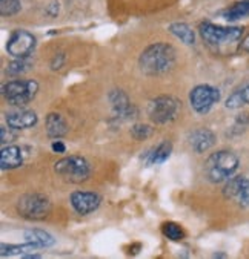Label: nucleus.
<instances>
[{"mask_svg": "<svg viewBox=\"0 0 249 259\" xmlns=\"http://www.w3.org/2000/svg\"><path fill=\"white\" fill-rule=\"evenodd\" d=\"M175 63V49L168 43L149 45L138 59V66L146 75L168 72Z\"/></svg>", "mask_w": 249, "mask_h": 259, "instance_id": "1", "label": "nucleus"}, {"mask_svg": "<svg viewBox=\"0 0 249 259\" xmlns=\"http://www.w3.org/2000/svg\"><path fill=\"white\" fill-rule=\"evenodd\" d=\"M238 169L237 155L229 150H219L212 153L205 164L206 178L211 183H223L229 180Z\"/></svg>", "mask_w": 249, "mask_h": 259, "instance_id": "2", "label": "nucleus"}, {"mask_svg": "<svg viewBox=\"0 0 249 259\" xmlns=\"http://www.w3.org/2000/svg\"><path fill=\"white\" fill-rule=\"evenodd\" d=\"M57 175H60L65 181L73 184H80L86 181L91 175V166L83 157L77 155H69L54 164Z\"/></svg>", "mask_w": 249, "mask_h": 259, "instance_id": "3", "label": "nucleus"}, {"mask_svg": "<svg viewBox=\"0 0 249 259\" xmlns=\"http://www.w3.org/2000/svg\"><path fill=\"white\" fill-rule=\"evenodd\" d=\"M39 83L35 80H13L4 84L2 94L13 106H25L35 97Z\"/></svg>", "mask_w": 249, "mask_h": 259, "instance_id": "4", "label": "nucleus"}, {"mask_svg": "<svg viewBox=\"0 0 249 259\" xmlns=\"http://www.w3.org/2000/svg\"><path fill=\"white\" fill-rule=\"evenodd\" d=\"M51 201L40 193L23 195L17 202V212L26 220H43L51 213Z\"/></svg>", "mask_w": 249, "mask_h": 259, "instance_id": "5", "label": "nucleus"}, {"mask_svg": "<svg viewBox=\"0 0 249 259\" xmlns=\"http://www.w3.org/2000/svg\"><path fill=\"white\" fill-rule=\"evenodd\" d=\"M180 101L169 95H160L151 100L148 106V115L157 124H166L177 118L180 112Z\"/></svg>", "mask_w": 249, "mask_h": 259, "instance_id": "6", "label": "nucleus"}, {"mask_svg": "<svg viewBox=\"0 0 249 259\" xmlns=\"http://www.w3.org/2000/svg\"><path fill=\"white\" fill-rule=\"evenodd\" d=\"M198 31H200L202 38L212 46H220V45L237 41L243 34V29L238 26H222V25H214L209 22L202 23Z\"/></svg>", "mask_w": 249, "mask_h": 259, "instance_id": "7", "label": "nucleus"}, {"mask_svg": "<svg viewBox=\"0 0 249 259\" xmlns=\"http://www.w3.org/2000/svg\"><path fill=\"white\" fill-rule=\"evenodd\" d=\"M220 100V91L211 84H198L189 94V103L195 112L208 114Z\"/></svg>", "mask_w": 249, "mask_h": 259, "instance_id": "8", "label": "nucleus"}, {"mask_svg": "<svg viewBox=\"0 0 249 259\" xmlns=\"http://www.w3.org/2000/svg\"><path fill=\"white\" fill-rule=\"evenodd\" d=\"M34 48H35V37L25 29H16L7 41L8 54L13 56L14 59H28Z\"/></svg>", "mask_w": 249, "mask_h": 259, "instance_id": "9", "label": "nucleus"}, {"mask_svg": "<svg viewBox=\"0 0 249 259\" xmlns=\"http://www.w3.org/2000/svg\"><path fill=\"white\" fill-rule=\"evenodd\" d=\"M223 195L228 199H235L240 207H249V180L244 177H231L223 187Z\"/></svg>", "mask_w": 249, "mask_h": 259, "instance_id": "10", "label": "nucleus"}, {"mask_svg": "<svg viewBox=\"0 0 249 259\" xmlns=\"http://www.w3.org/2000/svg\"><path fill=\"white\" fill-rule=\"evenodd\" d=\"M71 205L79 215H88L98 209L100 196L94 192H74L71 195Z\"/></svg>", "mask_w": 249, "mask_h": 259, "instance_id": "11", "label": "nucleus"}, {"mask_svg": "<svg viewBox=\"0 0 249 259\" xmlns=\"http://www.w3.org/2000/svg\"><path fill=\"white\" fill-rule=\"evenodd\" d=\"M189 144L197 153L208 152L216 144V135L209 129H197L189 135Z\"/></svg>", "mask_w": 249, "mask_h": 259, "instance_id": "12", "label": "nucleus"}, {"mask_svg": "<svg viewBox=\"0 0 249 259\" xmlns=\"http://www.w3.org/2000/svg\"><path fill=\"white\" fill-rule=\"evenodd\" d=\"M39 121V117L34 111H16L7 115V124L8 127H13L14 131H23L35 126Z\"/></svg>", "mask_w": 249, "mask_h": 259, "instance_id": "13", "label": "nucleus"}, {"mask_svg": "<svg viewBox=\"0 0 249 259\" xmlns=\"http://www.w3.org/2000/svg\"><path fill=\"white\" fill-rule=\"evenodd\" d=\"M23 163L22 149L19 146H7L0 152V166L4 170H13L20 167Z\"/></svg>", "mask_w": 249, "mask_h": 259, "instance_id": "14", "label": "nucleus"}, {"mask_svg": "<svg viewBox=\"0 0 249 259\" xmlns=\"http://www.w3.org/2000/svg\"><path fill=\"white\" fill-rule=\"evenodd\" d=\"M23 238L28 244L34 245L35 248H48L56 244V239L51 233H48L45 230H39V229L26 230L23 233Z\"/></svg>", "mask_w": 249, "mask_h": 259, "instance_id": "15", "label": "nucleus"}, {"mask_svg": "<svg viewBox=\"0 0 249 259\" xmlns=\"http://www.w3.org/2000/svg\"><path fill=\"white\" fill-rule=\"evenodd\" d=\"M46 134L54 140H59L68 134V124L66 120L60 114H49L46 117Z\"/></svg>", "mask_w": 249, "mask_h": 259, "instance_id": "16", "label": "nucleus"}, {"mask_svg": "<svg viewBox=\"0 0 249 259\" xmlns=\"http://www.w3.org/2000/svg\"><path fill=\"white\" fill-rule=\"evenodd\" d=\"M110 103H111L116 115H119V117H129V114H132V111H134L128 95L123 91H113L110 94Z\"/></svg>", "mask_w": 249, "mask_h": 259, "instance_id": "17", "label": "nucleus"}, {"mask_svg": "<svg viewBox=\"0 0 249 259\" xmlns=\"http://www.w3.org/2000/svg\"><path fill=\"white\" fill-rule=\"evenodd\" d=\"M171 152H172V144L169 141H163L159 146H156L153 150H149L146 155V164L148 166H159L163 164L169 157H171Z\"/></svg>", "mask_w": 249, "mask_h": 259, "instance_id": "18", "label": "nucleus"}, {"mask_svg": "<svg viewBox=\"0 0 249 259\" xmlns=\"http://www.w3.org/2000/svg\"><path fill=\"white\" fill-rule=\"evenodd\" d=\"M246 105H249V83L234 91L225 103L228 109H240Z\"/></svg>", "mask_w": 249, "mask_h": 259, "instance_id": "19", "label": "nucleus"}, {"mask_svg": "<svg viewBox=\"0 0 249 259\" xmlns=\"http://www.w3.org/2000/svg\"><path fill=\"white\" fill-rule=\"evenodd\" d=\"M35 247L28 244L26 245H7V244H2V257H7V256H20V257H40V254L34 253Z\"/></svg>", "mask_w": 249, "mask_h": 259, "instance_id": "20", "label": "nucleus"}, {"mask_svg": "<svg viewBox=\"0 0 249 259\" xmlns=\"http://www.w3.org/2000/svg\"><path fill=\"white\" fill-rule=\"evenodd\" d=\"M223 17L228 22H235L249 17V0H241V2L234 4L232 7L223 11Z\"/></svg>", "mask_w": 249, "mask_h": 259, "instance_id": "21", "label": "nucleus"}, {"mask_svg": "<svg viewBox=\"0 0 249 259\" xmlns=\"http://www.w3.org/2000/svg\"><path fill=\"white\" fill-rule=\"evenodd\" d=\"M169 31L179 38L182 40L185 45H194L195 43V32L192 31V28L186 23L182 22H175L169 25Z\"/></svg>", "mask_w": 249, "mask_h": 259, "instance_id": "22", "label": "nucleus"}, {"mask_svg": "<svg viewBox=\"0 0 249 259\" xmlns=\"http://www.w3.org/2000/svg\"><path fill=\"white\" fill-rule=\"evenodd\" d=\"M162 232H163V235H165L169 241H172V242H180V241L185 239V230H183V227H182L180 224H177V223H172V221L165 223V224L162 226Z\"/></svg>", "mask_w": 249, "mask_h": 259, "instance_id": "23", "label": "nucleus"}, {"mask_svg": "<svg viewBox=\"0 0 249 259\" xmlns=\"http://www.w3.org/2000/svg\"><path fill=\"white\" fill-rule=\"evenodd\" d=\"M20 8H22L20 0H0V14L4 17L17 14Z\"/></svg>", "mask_w": 249, "mask_h": 259, "instance_id": "24", "label": "nucleus"}, {"mask_svg": "<svg viewBox=\"0 0 249 259\" xmlns=\"http://www.w3.org/2000/svg\"><path fill=\"white\" fill-rule=\"evenodd\" d=\"M29 66L31 65H29V62H26V59H17V60L11 62L8 65L7 72L10 75H22V74H25L29 69Z\"/></svg>", "mask_w": 249, "mask_h": 259, "instance_id": "25", "label": "nucleus"}, {"mask_svg": "<svg viewBox=\"0 0 249 259\" xmlns=\"http://www.w3.org/2000/svg\"><path fill=\"white\" fill-rule=\"evenodd\" d=\"M131 135L138 140V141H143L146 138H149L153 135V127L148 126V124H134L131 127Z\"/></svg>", "mask_w": 249, "mask_h": 259, "instance_id": "26", "label": "nucleus"}, {"mask_svg": "<svg viewBox=\"0 0 249 259\" xmlns=\"http://www.w3.org/2000/svg\"><path fill=\"white\" fill-rule=\"evenodd\" d=\"M51 149H53V152H56V153H65V152H66V146H65L62 141H59V140L53 141Z\"/></svg>", "mask_w": 249, "mask_h": 259, "instance_id": "27", "label": "nucleus"}, {"mask_svg": "<svg viewBox=\"0 0 249 259\" xmlns=\"http://www.w3.org/2000/svg\"><path fill=\"white\" fill-rule=\"evenodd\" d=\"M63 62H65V57H63V54H59V56H56L54 59H53V62H51V68L56 71V69H60L62 68V65H63Z\"/></svg>", "mask_w": 249, "mask_h": 259, "instance_id": "28", "label": "nucleus"}, {"mask_svg": "<svg viewBox=\"0 0 249 259\" xmlns=\"http://www.w3.org/2000/svg\"><path fill=\"white\" fill-rule=\"evenodd\" d=\"M241 46H243V49L246 51V53H249V35L243 40V43H241Z\"/></svg>", "mask_w": 249, "mask_h": 259, "instance_id": "29", "label": "nucleus"}]
</instances>
